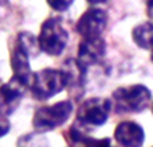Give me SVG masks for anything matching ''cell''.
Returning <instances> with one entry per match:
<instances>
[{"label":"cell","instance_id":"6da1fadb","mask_svg":"<svg viewBox=\"0 0 153 147\" xmlns=\"http://www.w3.org/2000/svg\"><path fill=\"white\" fill-rule=\"evenodd\" d=\"M113 104L119 113H140L152 103V92L143 84L119 87L113 92Z\"/></svg>","mask_w":153,"mask_h":147},{"label":"cell","instance_id":"7a4b0ae2","mask_svg":"<svg viewBox=\"0 0 153 147\" xmlns=\"http://www.w3.org/2000/svg\"><path fill=\"white\" fill-rule=\"evenodd\" d=\"M110 110H112V103L107 99L93 97L85 100L77 110V116L73 126L87 133L90 129L99 127L103 123H106Z\"/></svg>","mask_w":153,"mask_h":147},{"label":"cell","instance_id":"3957f363","mask_svg":"<svg viewBox=\"0 0 153 147\" xmlns=\"http://www.w3.org/2000/svg\"><path fill=\"white\" fill-rule=\"evenodd\" d=\"M66 87L67 80L62 69H43L37 73H33L29 89L37 100H47Z\"/></svg>","mask_w":153,"mask_h":147},{"label":"cell","instance_id":"277c9868","mask_svg":"<svg viewBox=\"0 0 153 147\" xmlns=\"http://www.w3.org/2000/svg\"><path fill=\"white\" fill-rule=\"evenodd\" d=\"M67 40H69V34L60 19L50 17L45 20L37 36L39 47L43 53L49 56H59L66 49Z\"/></svg>","mask_w":153,"mask_h":147},{"label":"cell","instance_id":"5b68a950","mask_svg":"<svg viewBox=\"0 0 153 147\" xmlns=\"http://www.w3.org/2000/svg\"><path fill=\"white\" fill-rule=\"evenodd\" d=\"M72 112H73V104L67 100L40 107L33 116L34 130L39 133L54 130L69 120Z\"/></svg>","mask_w":153,"mask_h":147},{"label":"cell","instance_id":"8992f818","mask_svg":"<svg viewBox=\"0 0 153 147\" xmlns=\"http://www.w3.org/2000/svg\"><path fill=\"white\" fill-rule=\"evenodd\" d=\"M107 26V13L102 9L92 7L79 17L76 23V32L83 37H100Z\"/></svg>","mask_w":153,"mask_h":147},{"label":"cell","instance_id":"52a82bcc","mask_svg":"<svg viewBox=\"0 0 153 147\" xmlns=\"http://www.w3.org/2000/svg\"><path fill=\"white\" fill-rule=\"evenodd\" d=\"M29 89V84L12 77L10 81L0 86V113L9 116L19 107L23 96Z\"/></svg>","mask_w":153,"mask_h":147},{"label":"cell","instance_id":"ba28073f","mask_svg":"<svg viewBox=\"0 0 153 147\" xmlns=\"http://www.w3.org/2000/svg\"><path fill=\"white\" fill-rule=\"evenodd\" d=\"M106 54V41L102 37H87L80 41L77 49V57L80 66L85 69L89 66L97 64L105 59Z\"/></svg>","mask_w":153,"mask_h":147},{"label":"cell","instance_id":"9c48e42d","mask_svg":"<svg viewBox=\"0 0 153 147\" xmlns=\"http://www.w3.org/2000/svg\"><path fill=\"white\" fill-rule=\"evenodd\" d=\"M114 140L122 147H142L145 141V131L140 124L126 120L114 129Z\"/></svg>","mask_w":153,"mask_h":147},{"label":"cell","instance_id":"30bf717a","mask_svg":"<svg viewBox=\"0 0 153 147\" xmlns=\"http://www.w3.org/2000/svg\"><path fill=\"white\" fill-rule=\"evenodd\" d=\"M10 63H12V69H13V77L25 81L30 86V80L33 76L32 70H30V56L17 44L14 46L13 52H12Z\"/></svg>","mask_w":153,"mask_h":147},{"label":"cell","instance_id":"8fae6325","mask_svg":"<svg viewBox=\"0 0 153 147\" xmlns=\"http://www.w3.org/2000/svg\"><path fill=\"white\" fill-rule=\"evenodd\" d=\"M63 73L66 76L67 80V87L72 90V92H77L82 89L83 86V79H85V67L80 66L77 60H69L65 61V66H63Z\"/></svg>","mask_w":153,"mask_h":147},{"label":"cell","instance_id":"7c38bea8","mask_svg":"<svg viewBox=\"0 0 153 147\" xmlns=\"http://www.w3.org/2000/svg\"><path fill=\"white\" fill-rule=\"evenodd\" d=\"M132 39L136 46L140 49H152L153 47V23L145 21L140 23L132 30Z\"/></svg>","mask_w":153,"mask_h":147},{"label":"cell","instance_id":"4fadbf2b","mask_svg":"<svg viewBox=\"0 0 153 147\" xmlns=\"http://www.w3.org/2000/svg\"><path fill=\"white\" fill-rule=\"evenodd\" d=\"M16 44L22 47L29 56H34V54L39 53V50H40L37 37H34L33 34L29 33V32H22V33L17 34Z\"/></svg>","mask_w":153,"mask_h":147},{"label":"cell","instance_id":"5bb4252c","mask_svg":"<svg viewBox=\"0 0 153 147\" xmlns=\"http://www.w3.org/2000/svg\"><path fill=\"white\" fill-rule=\"evenodd\" d=\"M112 146V140L110 139H93L87 136L85 140L80 143V147H110Z\"/></svg>","mask_w":153,"mask_h":147},{"label":"cell","instance_id":"9a60e30c","mask_svg":"<svg viewBox=\"0 0 153 147\" xmlns=\"http://www.w3.org/2000/svg\"><path fill=\"white\" fill-rule=\"evenodd\" d=\"M46 1L47 4L56 12H65L72 6V3L74 0H46Z\"/></svg>","mask_w":153,"mask_h":147},{"label":"cell","instance_id":"2e32d148","mask_svg":"<svg viewBox=\"0 0 153 147\" xmlns=\"http://www.w3.org/2000/svg\"><path fill=\"white\" fill-rule=\"evenodd\" d=\"M10 130V121L7 119V116L0 113V137L6 136Z\"/></svg>","mask_w":153,"mask_h":147},{"label":"cell","instance_id":"e0dca14e","mask_svg":"<svg viewBox=\"0 0 153 147\" xmlns=\"http://www.w3.org/2000/svg\"><path fill=\"white\" fill-rule=\"evenodd\" d=\"M146 13L149 16V19L153 21V0H147L146 3Z\"/></svg>","mask_w":153,"mask_h":147},{"label":"cell","instance_id":"ac0fdd59","mask_svg":"<svg viewBox=\"0 0 153 147\" xmlns=\"http://www.w3.org/2000/svg\"><path fill=\"white\" fill-rule=\"evenodd\" d=\"M107 0H87V3L89 4H93V6H96V4H102V3H106Z\"/></svg>","mask_w":153,"mask_h":147},{"label":"cell","instance_id":"d6986e66","mask_svg":"<svg viewBox=\"0 0 153 147\" xmlns=\"http://www.w3.org/2000/svg\"><path fill=\"white\" fill-rule=\"evenodd\" d=\"M150 50H152V52H150V60L153 61V47H152V49H150Z\"/></svg>","mask_w":153,"mask_h":147},{"label":"cell","instance_id":"ffe728a7","mask_svg":"<svg viewBox=\"0 0 153 147\" xmlns=\"http://www.w3.org/2000/svg\"><path fill=\"white\" fill-rule=\"evenodd\" d=\"M152 113H153V103H152Z\"/></svg>","mask_w":153,"mask_h":147},{"label":"cell","instance_id":"44dd1931","mask_svg":"<svg viewBox=\"0 0 153 147\" xmlns=\"http://www.w3.org/2000/svg\"><path fill=\"white\" fill-rule=\"evenodd\" d=\"M110 147H114V146H113V144H112V146H110Z\"/></svg>","mask_w":153,"mask_h":147}]
</instances>
